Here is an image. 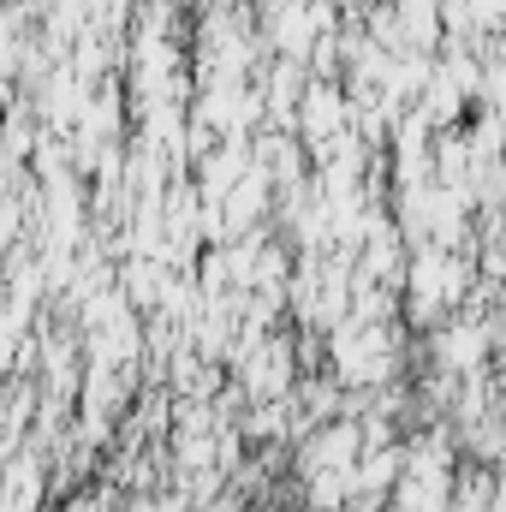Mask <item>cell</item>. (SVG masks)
<instances>
[{
    "mask_svg": "<svg viewBox=\"0 0 506 512\" xmlns=\"http://www.w3.org/2000/svg\"><path fill=\"white\" fill-rule=\"evenodd\" d=\"M465 286H471V262H465V256H453L447 245H417L411 268H405V304H411V322H417V328L441 322V316L465 298Z\"/></svg>",
    "mask_w": 506,
    "mask_h": 512,
    "instance_id": "cell-1",
    "label": "cell"
},
{
    "mask_svg": "<svg viewBox=\"0 0 506 512\" xmlns=\"http://www.w3.org/2000/svg\"><path fill=\"white\" fill-rule=\"evenodd\" d=\"M459 477H453V441L429 435L405 447V471L393 489V512H453Z\"/></svg>",
    "mask_w": 506,
    "mask_h": 512,
    "instance_id": "cell-2",
    "label": "cell"
},
{
    "mask_svg": "<svg viewBox=\"0 0 506 512\" xmlns=\"http://www.w3.org/2000/svg\"><path fill=\"white\" fill-rule=\"evenodd\" d=\"M328 364H334V382L346 387H381L399 370V352H393V334L381 322H358L346 316L328 340Z\"/></svg>",
    "mask_w": 506,
    "mask_h": 512,
    "instance_id": "cell-3",
    "label": "cell"
},
{
    "mask_svg": "<svg viewBox=\"0 0 506 512\" xmlns=\"http://www.w3.org/2000/svg\"><path fill=\"white\" fill-rule=\"evenodd\" d=\"M370 453V435L358 417H340V423H316L310 447L298 453V471H358V459Z\"/></svg>",
    "mask_w": 506,
    "mask_h": 512,
    "instance_id": "cell-4",
    "label": "cell"
},
{
    "mask_svg": "<svg viewBox=\"0 0 506 512\" xmlns=\"http://www.w3.org/2000/svg\"><path fill=\"white\" fill-rule=\"evenodd\" d=\"M489 346H495V334L477 322V316H465V322H447V328H435V364L447 370V376H483V364H489Z\"/></svg>",
    "mask_w": 506,
    "mask_h": 512,
    "instance_id": "cell-5",
    "label": "cell"
},
{
    "mask_svg": "<svg viewBox=\"0 0 506 512\" xmlns=\"http://www.w3.org/2000/svg\"><path fill=\"white\" fill-rule=\"evenodd\" d=\"M239 387L251 393V399H286V387H292V340L286 334H274V340H262L251 358L239 364Z\"/></svg>",
    "mask_w": 506,
    "mask_h": 512,
    "instance_id": "cell-6",
    "label": "cell"
},
{
    "mask_svg": "<svg viewBox=\"0 0 506 512\" xmlns=\"http://www.w3.org/2000/svg\"><path fill=\"white\" fill-rule=\"evenodd\" d=\"M268 36H274V48H280V54L304 60V54L322 42L316 6H310V0H286V6H274V18H268Z\"/></svg>",
    "mask_w": 506,
    "mask_h": 512,
    "instance_id": "cell-7",
    "label": "cell"
},
{
    "mask_svg": "<svg viewBox=\"0 0 506 512\" xmlns=\"http://www.w3.org/2000/svg\"><path fill=\"white\" fill-rule=\"evenodd\" d=\"M298 114H304V137H310L316 149H328L334 137H346V96H340L334 84H310Z\"/></svg>",
    "mask_w": 506,
    "mask_h": 512,
    "instance_id": "cell-8",
    "label": "cell"
},
{
    "mask_svg": "<svg viewBox=\"0 0 506 512\" xmlns=\"http://www.w3.org/2000/svg\"><path fill=\"white\" fill-rule=\"evenodd\" d=\"M310 507L316 512H346L352 507V471H310Z\"/></svg>",
    "mask_w": 506,
    "mask_h": 512,
    "instance_id": "cell-9",
    "label": "cell"
},
{
    "mask_svg": "<svg viewBox=\"0 0 506 512\" xmlns=\"http://www.w3.org/2000/svg\"><path fill=\"white\" fill-rule=\"evenodd\" d=\"M435 0H399V24H405V36H411V48H435V36H441V24H435Z\"/></svg>",
    "mask_w": 506,
    "mask_h": 512,
    "instance_id": "cell-10",
    "label": "cell"
},
{
    "mask_svg": "<svg viewBox=\"0 0 506 512\" xmlns=\"http://www.w3.org/2000/svg\"><path fill=\"white\" fill-rule=\"evenodd\" d=\"M126 292L137 304H155V262H126Z\"/></svg>",
    "mask_w": 506,
    "mask_h": 512,
    "instance_id": "cell-11",
    "label": "cell"
},
{
    "mask_svg": "<svg viewBox=\"0 0 506 512\" xmlns=\"http://www.w3.org/2000/svg\"><path fill=\"white\" fill-rule=\"evenodd\" d=\"M173 423H179V435H203L209 429V405H179Z\"/></svg>",
    "mask_w": 506,
    "mask_h": 512,
    "instance_id": "cell-12",
    "label": "cell"
},
{
    "mask_svg": "<svg viewBox=\"0 0 506 512\" xmlns=\"http://www.w3.org/2000/svg\"><path fill=\"white\" fill-rule=\"evenodd\" d=\"M465 6H471L477 24H501V12H506V0H465Z\"/></svg>",
    "mask_w": 506,
    "mask_h": 512,
    "instance_id": "cell-13",
    "label": "cell"
},
{
    "mask_svg": "<svg viewBox=\"0 0 506 512\" xmlns=\"http://www.w3.org/2000/svg\"><path fill=\"white\" fill-rule=\"evenodd\" d=\"M185 501H191V495H185ZM185 501H179V495H161V501H131L126 512H185Z\"/></svg>",
    "mask_w": 506,
    "mask_h": 512,
    "instance_id": "cell-14",
    "label": "cell"
},
{
    "mask_svg": "<svg viewBox=\"0 0 506 512\" xmlns=\"http://www.w3.org/2000/svg\"><path fill=\"white\" fill-rule=\"evenodd\" d=\"M495 483H501V507H506V459L495 465Z\"/></svg>",
    "mask_w": 506,
    "mask_h": 512,
    "instance_id": "cell-15",
    "label": "cell"
},
{
    "mask_svg": "<svg viewBox=\"0 0 506 512\" xmlns=\"http://www.w3.org/2000/svg\"><path fill=\"white\" fill-rule=\"evenodd\" d=\"M191 512H233V507H209V501H191Z\"/></svg>",
    "mask_w": 506,
    "mask_h": 512,
    "instance_id": "cell-16",
    "label": "cell"
}]
</instances>
